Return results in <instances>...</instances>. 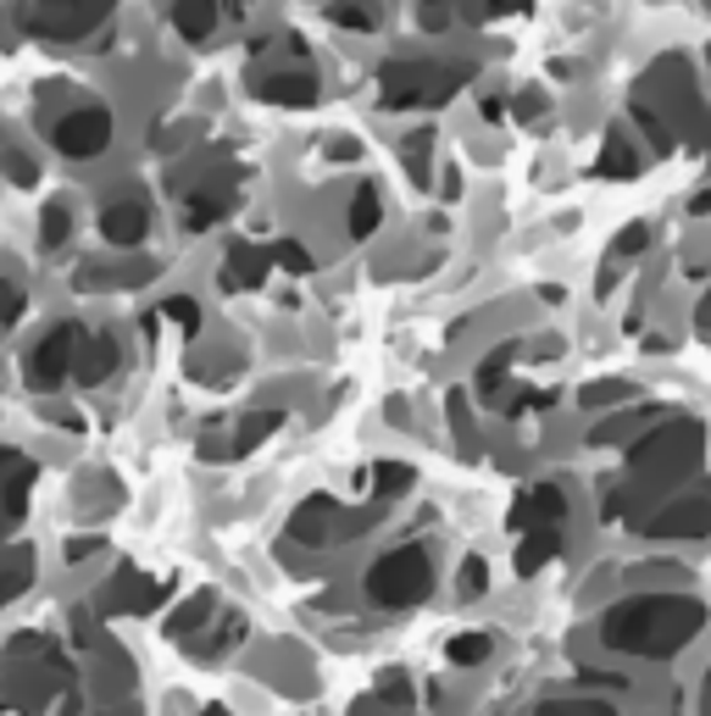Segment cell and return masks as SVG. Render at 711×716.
<instances>
[{
    "mask_svg": "<svg viewBox=\"0 0 711 716\" xmlns=\"http://www.w3.org/2000/svg\"><path fill=\"white\" fill-rule=\"evenodd\" d=\"M700 627H705V605L700 600L639 594V600H622V605L606 611L600 639H606V650H622V655H678Z\"/></svg>",
    "mask_w": 711,
    "mask_h": 716,
    "instance_id": "1",
    "label": "cell"
},
{
    "mask_svg": "<svg viewBox=\"0 0 711 716\" xmlns=\"http://www.w3.org/2000/svg\"><path fill=\"white\" fill-rule=\"evenodd\" d=\"M705 456V428L678 417V423H661L656 434H645L633 450H628V473L645 484V489H672L683 484Z\"/></svg>",
    "mask_w": 711,
    "mask_h": 716,
    "instance_id": "2",
    "label": "cell"
},
{
    "mask_svg": "<svg viewBox=\"0 0 711 716\" xmlns=\"http://www.w3.org/2000/svg\"><path fill=\"white\" fill-rule=\"evenodd\" d=\"M429 589H434V567H429L423 544H401L368 567V600L384 611H406V605L429 600Z\"/></svg>",
    "mask_w": 711,
    "mask_h": 716,
    "instance_id": "3",
    "label": "cell"
},
{
    "mask_svg": "<svg viewBox=\"0 0 711 716\" xmlns=\"http://www.w3.org/2000/svg\"><path fill=\"white\" fill-rule=\"evenodd\" d=\"M462 68H434V62H384L379 84H384V106L406 112V106H445L462 90Z\"/></svg>",
    "mask_w": 711,
    "mask_h": 716,
    "instance_id": "4",
    "label": "cell"
},
{
    "mask_svg": "<svg viewBox=\"0 0 711 716\" xmlns=\"http://www.w3.org/2000/svg\"><path fill=\"white\" fill-rule=\"evenodd\" d=\"M79 355H84V328L79 322H56L34 344V355H29V384L34 390H62L68 373H79Z\"/></svg>",
    "mask_w": 711,
    "mask_h": 716,
    "instance_id": "5",
    "label": "cell"
},
{
    "mask_svg": "<svg viewBox=\"0 0 711 716\" xmlns=\"http://www.w3.org/2000/svg\"><path fill=\"white\" fill-rule=\"evenodd\" d=\"M62 661L45 650V661H29V650H12V666H7V699L12 710H45V699L62 688Z\"/></svg>",
    "mask_w": 711,
    "mask_h": 716,
    "instance_id": "6",
    "label": "cell"
},
{
    "mask_svg": "<svg viewBox=\"0 0 711 716\" xmlns=\"http://www.w3.org/2000/svg\"><path fill=\"white\" fill-rule=\"evenodd\" d=\"M106 12H112V0H40L29 12V29L45 40H84Z\"/></svg>",
    "mask_w": 711,
    "mask_h": 716,
    "instance_id": "7",
    "label": "cell"
},
{
    "mask_svg": "<svg viewBox=\"0 0 711 716\" xmlns=\"http://www.w3.org/2000/svg\"><path fill=\"white\" fill-rule=\"evenodd\" d=\"M645 533L650 539H705L711 533V489L667 500L661 511L645 517Z\"/></svg>",
    "mask_w": 711,
    "mask_h": 716,
    "instance_id": "8",
    "label": "cell"
},
{
    "mask_svg": "<svg viewBox=\"0 0 711 716\" xmlns=\"http://www.w3.org/2000/svg\"><path fill=\"white\" fill-rule=\"evenodd\" d=\"M106 145H112V112H101V106H79L56 123V151L73 156V162H90Z\"/></svg>",
    "mask_w": 711,
    "mask_h": 716,
    "instance_id": "9",
    "label": "cell"
},
{
    "mask_svg": "<svg viewBox=\"0 0 711 716\" xmlns=\"http://www.w3.org/2000/svg\"><path fill=\"white\" fill-rule=\"evenodd\" d=\"M333 528H368V511L344 522L328 495H311V500H300V511L289 517V539H295V544H328V539H339Z\"/></svg>",
    "mask_w": 711,
    "mask_h": 716,
    "instance_id": "10",
    "label": "cell"
},
{
    "mask_svg": "<svg viewBox=\"0 0 711 716\" xmlns=\"http://www.w3.org/2000/svg\"><path fill=\"white\" fill-rule=\"evenodd\" d=\"M167 578H145V572H123L106 594H101V605L112 611V616H123V611H134V616H145V611H156L162 600H167Z\"/></svg>",
    "mask_w": 711,
    "mask_h": 716,
    "instance_id": "11",
    "label": "cell"
},
{
    "mask_svg": "<svg viewBox=\"0 0 711 716\" xmlns=\"http://www.w3.org/2000/svg\"><path fill=\"white\" fill-rule=\"evenodd\" d=\"M567 522V495L556 484H534L517 506H512V528H561Z\"/></svg>",
    "mask_w": 711,
    "mask_h": 716,
    "instance_id": "12",
    "label": "cell"
},
{
    "mask_svg": "<svg viewBox=\"0 0 711 716\" xmlns=\"http://www.w3.org/2000/svg\"><path fill=\"white\" fill-rule=\"evenodd\" d=\"M101 234H106V245H140V239L151 234L145 200H112V206L101 211Z\"/></svg>",
    "mask_w": 711,
    "mask_h": 716,
    "instance_id": "13",
    "label": "cell"
},
{
    "mask_svg": "<svg viewBox=\"0 0 711 716\" xmlns=\"http://www.w3.org/2000/svg\"><path fill=\"white\" fill-rule=\"evenodd\" d=\"M256 95L272 106H311L317 101V79L311 73H267L256 79Z\"/></svg>",
    "mask_w": 711,
    "mask_h": 716,
    "instance_id": "14",
    "label": "cell"
},
{
    "mask_svg": "<svg viewBox=\"0 0 711 716\" xmlns=\"http://www.w3.org/2000/svg\"><path fill=\"white\" fill-rule=\"evenodd\" d=\"M117 373V339L112 333H95V339H84V355H79V384H106Z\"/></svg>",
    "mask_w": 711,
    "mask_h": 716,
    "instance_id": "15",
    "label": "cell"
},
{
    "mask_svg": "<svg viewBox=\"0 0 711 716\" xmlns=\"http://www.w3.org/2000/svg\"><path fill=\"white\" fill-rule=\"evenodd\" d=\"M217 12H223V0H178V7H173V29H178L189 45H200V40L217 29Z\"/></svg>",
    "mask_w": 711,
    "mask_h": 716,
    "instance_id": "16",
    "label": "cell"
},
{
    "mask_svg": "<svg viewBox=\"0 0 711 716\" xmlns=\"http://www.w3.org/2000/svg\"><path fill=\"white\" fill-rule=\"evenodd\" d=\"M267 261H272V250H256V245H234L228 250V267H223V283L228 289H250V283H261L267 278Z\"/></svg>",
    "mask_w": 711,
    "mask_h": 716,
    "instance_id": "17",
    "label": "cell"
},
{
    "mask_svg": "<svg viewBox=\"0 0 711 716\" xmlns=\"http://www.w3.org/2000/svg\"><path fill=\"white\" fill-rule=\"evenodd\" d=\"M561 556V528H528V539H523V550H517V572L523 578H534L545 561H556Z\"/></svg>",
    "mask_w": 711,
    "mask_h": 716,
    "instance_id": "18",
    "label": "cell"
},
{
    "mask_svg": "<svg viewBox=\"0 0 711 716\" xmlns=\"http://www.w3.org/2000/svg\"><path fill=\"white\" fill-rule=\"evenodd\" d=\"M212 605H217V594L212 589H200V594H189L178 611H173V622H167V633L173 639H184V633H195V627H206V616H212Z\"/></svg>",
    "mask_w": 711,
    "mask_h": 716,
    "instance_id": "19",
    "label": "cell"
},
{
    "mask_svg": "<svg viewBox=\"0 0 711 716\" xmlns=\"http://www.w3.org/2000/svg\"><path fill=\"white\" fill-rule=\"evenodd\" d=\"M379 217H384V200H379L373 184H362V189H356V200H350V234L368 239V234L379 228Z\"/></svg>",
    "mask_w": 711,
    "mask_h": 716,
    "instance_id": "20",
    "label": "cell"
},
{
    "mask_svg": "<svg viewBox=\"0 0 711 716\" xmlns=\"http://www.w3.org/2000/svg\"><path fill=\"white\" fill-rule=\"evenodd\" d=\"M595 173H600V178H633V173H639V156H633V145H622V139H606V145H600V162H595Z\"/></svg>",
    "mask_w": 711,
    "mask_h": 716,
    "instance_id": "21",
    "label": "cell"
},
{
    "mask_svg": "<svg viewBox=\"0 0 711 716\" xmlns=\"http://www.w3.org/2000/svg\"><path fill=\"white\" fill-rule=\"evenodd\" d=\"M445 655H451V666H484L495 655V639L490 633H456Z\"/></svg>",
    "mask_w": 711,
    "mask_h": 716,
    "instance_id": "22",
    "label": "cell"
},
{
    "mask_svg": "<svg viewBox=\"0 0 711 716\" xmlns=\"http://www.w3.org/2000/svg\"><path fill=\"white\" fill-rule=\"evenodd\" d=\"M656 417V406H645V412H622V417H611V423H600L595 434H589V445H617V439H628V434H639L645 423Z\"/></svg>",
    "mask_w": 711,
    "mask_h": 716,
    "instance_id": "23",
    "label": "cell"
},
{
    "mask_svg": "<svg viewBox=\"0 0 711 716\" xmlns=\"http://www.w3.org/2000/svg\"><path fill=\"white\" fill-rule=\"evenodd\" d=\"M68 234H73V211H68V200H51V206H45V217H40V245H45V250H56Z\"/></svg>",
    "mask_w": 711,
    "mask_h": 716,
    "instance_id": "24",
    "label": "cell"
},
{
    "mask_svg": "<svg viewBox=\"0 0 711 716\" xmlns=\"http://www.w3.org/2000/svg\"><path fill=\"white\" fill-rule=\"evenodd\" d=\"M223 211H228V195H195V200L184 206V228H195V234H200V228H212Z\"/></svg>",
    "mask_w": 711,
    "mask_h": 716,
    "instance_id": "25",
    "label": "cell"
},
{
    "mask_svg": "<svg viewBox=\"0 0 711 716\" xmlns=\"http://www.w3.org/2000/svg\"><path fill=\"white\" fill-rule=\"evenodd\" d=\"M412 484H418V473H412L406 461H379V467H373V489H379V495H406Z\"/></svg>",
    "mask_w": 711,
    "mask_h": 716,
    "instance_id": "26",
    "label": "cell"
},
{
    "mask_svg": "<svg viewBox=\"0 0 711 716\" xmlns=\"http://www.w3.org/2000/svg\"><path fill=\"white\" fill-rule=\"evenodd\" d=\"M278 423H284L278 412H256V417H245V423H239V434H234V450H256V445H261Z\"/></svg>",
    "mask_w": 711,
    "mask_h": 716,
    "instance_id": "27",
    "label": "cell"
},
{
    "mask_svg": "<svg viewBox=\"0 0 711 716\" xmlns=\"http://www.w3.org/2000/svg\"><path fill=\"white\" fill-rule=\"evenodd\" d=\"M622 395H633L622 378H606V384H589L584 395H578V406H589V412H600V406H617Z\"/></svg>",
    "mask_w": 711,
    "mask_h": 716,
    "instance_id": "28",
    "label": "cell"
},
{
    "mask_svg": "<svg viewBox=\"0 0 711 716\" xmlns=\"http://www.w3.org/2000/svg\"><path fill=\"white\" fill-rule=\"evenodd\" d=\"M484 589H490V567H484V556H467L462 561V600H484Z\"/></svg>",
    "mask_w": 711,
    "mask_h": 716,
    "instance_id": "29",
    "label": "cell"
},
{
    "mask_svg": "<svg viewBox=\"0 0 711 716\" xmlns=\"http://www.w3.org/2000/svg\"><path fill=\"white\" fill-rule=\"evenodd\" d=\"M339 29H356V34H368L373 29V18H368V7H362V0H339V7L328 12Z\"/></svg>",
    "mask_w": 711,
    "mask_h": 716,
    "instance_id": "30",
    "label": "cell"
},
{
    "mask_svg": "<svg viewBox=\"0 0 711 716\" xmlns=\"http://www.w3.org/2000/svg\"><path fill=\"white\" fill-rule=\"evenodd\" d=\"M539 716H617L611 705H600V699H561V705H539Z\"/></svg>",
    "mask_w": 711,
    "mask_h": 716,
    "instance_id": "31",
    "label": "cell"
},
{
    "mask_svg": "<svg viewBox=\"0 0 711 716\" xmlns=\"http://www.w3.org/2000/svg\"><path fill=\"white\" fill-rule=\"evenodd\" d=\"M429 145H434V134H429V128L406 139V167H412L418 178H429Z\"/></svg>",
    "mask_w": 711,
    "mask_h": 716,
    "instance_id": "32",
    "label": "cell"
},
{
    "mask_svg": "<svg viewBox=\"0 0 711 716\" xmlns=\"http://www.w3.org/2000/svg\"><path fill=\"white\" fill-rule=\"evenodd\" d=\"M272 261H278V267H289V272H311V256H306L295 239H278V245H272Z\"/></svg>",
    "mask_w": 711,
    "mask_h": 716,
    "instance_id": "33",
    "label": "cell"
},
{
    "mask_svg": "<svg viewBox=\"0 0 711 716\" xmlns=\"http://www.w3.org/2000/svg\"><path fill=\"white\" fill-rule=\"evenodd\" d=\"M379 699H390V705L412 710V683H406L401 672H384V683H379Z\"/></svg>",
    "mask_w": 711,
    "mask_h": 716,
    "instance_id": "34",
    "label": "cell"
},
{
    "mask_svg": "<svg viewBox=\"0 0 711 716\" xmlns=\"http://www.w3.org/2000/svg\"><path fill=\"white\" fill-rule=\"evenodd\" d=\"M645 245H650V228H645V222H628V228L617 234V245H611V250H617V256H639Z\"/></svg>",
    "mask_w": 711,
    "mask_h": 716,
    "instance_id": "35",
    "label": "cell"
},
{
    "mask_svg": "<svg viewBox=\"0 0 711 716\" xmlns=\"http://www.w3.org/2000/svg\"><path fill=\"white\" fill-rule=\"evenodd\" d=\"M29 589V561L23 567H7V572H0V605H7L12 594H23Z\"/></svg>",
    "mask_w": 711,
    "mask_h": 716,
    "instance_id": "36",
    "label": "cell"
},
{
    "mask_svg": "<svg viewBox=\"0 0 711 716\" xmlns=\"http://www.w3.org/2000/svg\"><path fill=\"white\" fill-rule=\"evenodd\" d=\"M162 311H167V317H173V322H184V328H195V322H200V305H195V300H189V294H173V300H167V305H162Z\"/></svg>",
    "mask_w": 711,
    "mask_h": 716,
    "instance_id": "37",
    "label": "cell"
},
{
    "mask_svg": "<svg viewBox=\"0 0 711 716\" xmlns=\"http://www.w3.org/2000/svg\"><path fill=\"white\" fill-rule=\"evenodd\" d=\"M0 478H34V461L18 450H0Z\"/></svg>",
    "mask_w": 711,
    "mask_h": 716,
    "instance_id": "38",
    "label": "cell"
},
{
    "mask_svg": "<svg viewBox=\"0 0 711 716\" xmlns=\"http://www.w3.org/2000/svg\"><path fill=\"white\" fill-rule=\"evenodd\" d=\"M18 311H23V294H18L12 283H0V328H12Z\"/></svg>",
    "mask_w": 711,
    "mask_h": 716,
    "instance_id": "39",
    "label": "cell"
},
{
    "mask_svg": "<svg viewBox=\"0 0 711 716\" xmlns=\"http://www.w3.org/2000/svg\"><path fill=\"white\" fill-rule=\"evenodd\" d=\"M239 633H245V622H239V616H228V627H217V639H206V655H223Z\"/></svg>",
    "mask_w": 711,
    "mask_h": 716,
    "instance_id": "40",
    "label": "cell"
},
{
    "mask_svg": "<svg viewBox=\"0 0 711 716\" xmlns=\"http://www.w3.org/2000/svg\"><path fill=\"white\" fill-rule=\"evenodd\" d=\"M95 550H101V539H73V544H68V561H90Z\"/></svg>",
    "mask_w": 711,
    "mask_h": 716,
    "instance_id": "41",
    "label": "cell"
},
{
    "mask_svg": "<svg viewBox=\"0 0 711 716\" xmlns=\"http://www.w3.org/2000/svg\"><path fill=\"white\" fill-rule=\"evenodd\" d=\"M490 12L495 18H517V12H528V0H490Z\"/></svg>",
    "mask_w": 711,
    "mask_h": 716,
    "instance_id": "42",
    "label": "cell"
},
{
    "mask_svg": "<svg viewBox=\"0 0 711 716\" xmlns=\"http://www.w3.org/2000/svg\"><path fill=\"white\" fill-rule=\"evenodd\" d=\"M517 112H523V117H539V95H534V90H528V95H517Z\"/></svg>",
    "mask_w": 711,
    "mask_h": 716,
    "instance_id": "43",
    "label": "cell"
},
{
    "mask_svg": "<svg viewBox=\"0 0 711 716\" xmlns=\"http://www.w3.org/2000/svg\"><path fill=\"white\" fill-rule=\"evenodd\" d=\"M694 322H700V328L711 333V289H705V300H700V311H694Z\"/></svg>",
    "mask_w": 711,
    "mask_h": 716,
    "instance_id": "44",
    "label": "cell"
},
{
    "mask_svg": "<svg viewBox=\"0 0 711 716\" xmlns=\"http://www.w3.org/2000/svg\"><path fill=\"white\" fill-rule=\"evenodd\" d=\"M200 716H228V710H223V705H206V710H200Z\"/></svg>",
    "mask_w": 711,
    "mask_h": 716,
    "instance_id": "45",
    "label": "cell"
},
{
    "mask_svg": "<svg viewBox=\"0 0 711 716\" xmlns=\"http://www.w3.org/2000/svg\"><path fill=\"white\" fill-rule=\"evenodd\" d=\"M705 710H711V672H705Z\"/></svg>",
    "mask_w": 711,
    "mask_h": 716,
    "instance_id": "46",
    "label": "cell"
},
{
    "mask_svg": "<svg viewBox=\"0 0 711 716\" xmlns=\"http://www.w3.org/2000/svg\"><path fill=\"white\" fill-rule=\"evenodd\" d=\"M228 7H234V12H245V7H250V0H228Z\"/></svg>",
    "mask_w": 711,
    "mask_h": 716,
    "instance_id": "47",
    "label": "cell"
},
{
    "mask_svg": "<svg viewBox=\"0 0 711 716\" xmlns=\"http://www.w3.org/2000/svg\"><path fill=\"white\" fill-rule=\"evenodd\" d=\"M117 716H140V710H134V705H123V710H117Z\"/></svg>",
    "mask_w": 711,
    "mask_h": 716,
    "instance_id": "48",
    "label": "cell"
},
{
    "mask_svg": "<svg viewBox=\"0 0 711 716\" xmlns=\"http://www.w3.org/2000/svg\"><path fill=\"white\" fill-rule=\"evenodd\" d=\"M429 7H440V0H429Z\"/></svg>",
    "mask_w": 711,
    "mask_h": 716,
    "instance_id": "49",
    "label": "cell"
}]
</instances>
